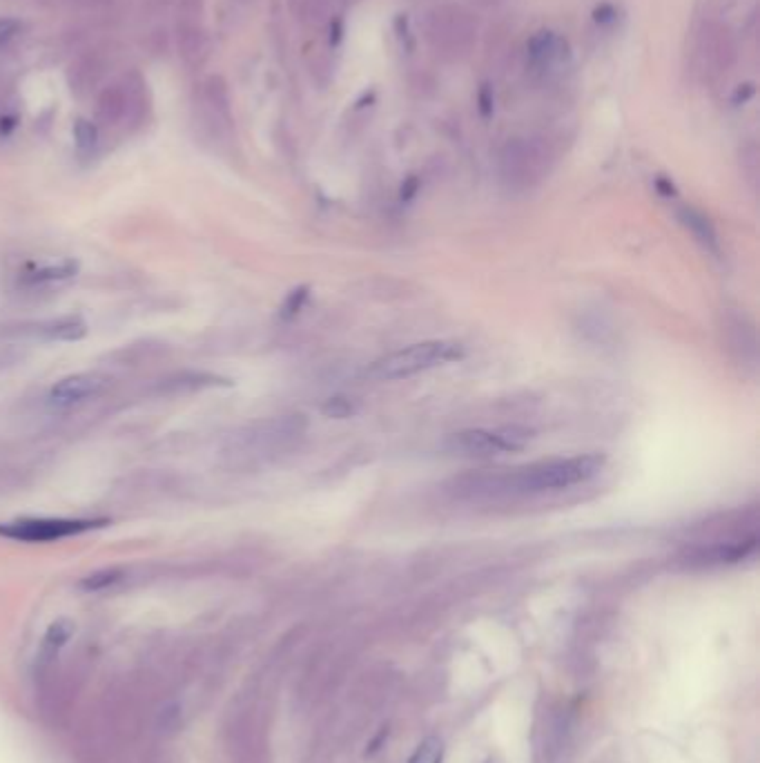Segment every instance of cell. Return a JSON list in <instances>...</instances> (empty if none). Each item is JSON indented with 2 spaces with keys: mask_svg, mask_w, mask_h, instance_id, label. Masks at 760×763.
Wrapping results in <instances>:
<instances>
[{
  "mask_svg": "<svg viewBox=\"0 0 760 763\" xmlns=\"http://www.w3.org/2000/svg\"><path fill=\"white\" fill-rule=\"evenodd\" d=\"M604 463H607V460L600 453L537 463L531 464V467L518 469L511 476L502 478V489L518 493H542L575 487V484H582L586 482V480L598 476V473L603 472Z\"/></svg>",
  "mask_w": 760,
  "mask_h": 763,
  "instance_id": "cell-1",
  "label": "cell"
},
{
  "mask_svg": "<svg viewBox=\"0 0 760 763\" xmlns=\"http://www.w3.org/2000/svg\"><path fill=\"white\" fill-rule=\"evenodd\" d=\"M464 358V347L453 339H431V342L413 344V347L395 350L386 358L377 359L370 367V376L375 380H404L417 373H426L431 368L444 367Z\"/></svg>",
  "mask_w": 760,
  "mask_h": 763,
  "instance_id": "cell-2",
  "label": "cell"
},
{
  "mask_svg": "<svg viewBox=\"0 0 760 763\" xmlns=\"http://www.w3.org/2000/svg\"><path fill=\"white\" fill-rule=\"evenodd\" d=\"M426 41L440 59L457 63L473 52L478 27L461 5H440L426 18Z\"/></svg>",
  "mask_w": 760,
  "mask_h": 763,
  "instance_id": "cell-3",
  "label": "cell"
},
{
  "mask_svg": "<svg viewBox=\"0 0 760 763\" xmlns=\"http://www.w3.org/2000/svg\"><path fill=\"white\" fill-rule=\"evenodd\" d=\"M109 525L108 518H21L3 522L0 536L21 542H54Z\"/></svg>",
  "mask_w": 760,
  "mask_h": 763,
  "instance_id": "cell-4",
  "label": "cell"
},
{
  "mask_svg": "<svg viewBox=\"0 0 760 763\" xmlns=\"http://www.w3.org/2000/svg\"><path fill=\"white\" fill-rule=\"evenodd\" d=\"M736 38L729 25L720 21H705L696 36V59L707 79L727 74L736 63Z\"/></svg>",
  "mask_w": 760,
  "mask_h": 763,
  "instance_id": "cell-5",
  "label": "cell"
},
{
  "mask_svg": "<svg viewBox=\"0 0 760 763\" xmlns=\"http://www.w3.org/2000/svg\"><path fill=\"white\" fill-rule=\"evenodd\" d=\"M545 166V150L528 138H513L502 150V172L508 181L536 179Z\"/></svg>",
  "mask_w": 760,
  "mask_h": 763,
  "instance_id": "cell-6",
  "label": "cell"
},
{
  "mask_svg": "<svg viewBox=\"0 0 760 763\" xmlns=\"http://www.w3.org/2000/svg\"><path fill=\"white\" fill-rule=\"evenodd\" d=\"M105 377L99 373H74V376L62 377L52 386L50 396H47V405L52 409H71L83 402L94 400L103 393Z\"/></svg>",
  "mask_w": 760,
  "mask_h": 763,
  "instance_id": "cell-7",
  "label": "cell"
},
{
  "mask_svg": "<svg viewBox=\"0 0 760 763\" xmlns=\"http://www.w3.org/2000/svg\"><path fill=\"white\" fill-rule=\"evenodd\" d=\"M527 52L533 67H537V70H553V67L562 65L569 59V43L560 33L542 30L527 43Z\"/></svg>",
  "mask_w": 760,
  "mask_h": 763,
  "instance_id": "cell-8",
  "label": "cell"
},
{
  "mask_svg": "<svg viewBox=\"0 0 760 763\" xmlns=\"http://www.w3.org/2000/svg\"><path fill=\"white\" fill-rule=\"evenodd\" d=\"M449 449L457 455H466V458H489V455L499 453L493 431L482 429H469L451 435Z\"/></svg>",
  "mask_w": 760,
  "mask_h": 763,
  "instance_id": "cell-9",
  "label": "cell"
},
{
  "mask_svg": "<svg viewBox=\"0 0 760 763\" xmlns=\"http://www.w3.org/2000/svg\"><path fill=\"white\" fill-rule=\"evenodd\" d=\"M33 333L47 342H79L88 335V321L81 315H62L59 320L36 324Z\"/></svg>",
  "mask_w": 760,
  "mask_h": 763,
  "instance_id": "cell-10",
  "label": "cell"
},
{
  "mask_svg": "<svg viewBox=\"0 0 760 763\" xmlns=\"http://www.w3.org/2000/svg\"><path fill=\"white\" fill-rule=\"evenodd\" d=\"M79 275V262L74 259H65L61 263H50V266H41L36 271L23 275V286H52V284H62V281H70Z\"/></svg>",
  "mask_w": 760,
  "mask_h": 763,
  "instance_id": "cell-11",
  "label": "cell"
},
{
  "mask_svg": "<svg viewBox=\"0 0 760 763\" xmlns=\"http://www.w3.org/2000/svg\"><path fill=\"white\" fill-rule=\"evenodd\" d=\"M74 630L76 627L70 618H59V621L52 623V625L47 627L45 638H43V656L52 659V656L59 654L61 647H65L67 641L74 636Z\"/></svg>",
  "mask_w": 760,
  "mask_h": 763,
  "instance_id": "cell-12",
  "label": "cell"
},
{
  "mask_svg": "<svg viewBox=\"0 0 760 763\" xmlns=\"http://www.w3.org/2000/svg\"><path fill=\"white\" fill-rule=\"evenodd\" d=\"M493 435L495 440H498L499 451H519L533 440V431L519 424L502 426V429L493 431Z\"/></svg>",
  "mask_w": 760,
  "mask_h": 763,
  "instance_id": "cell-13",
  "label": "cell"
},
{
  "mask_svg": "<svg viewBox=\"0 0 760 763\" xmlns=\"http://www.w3.org/2000/svg\"><path fill=\"white\" fill-rule=\"evenodd\" d=\"M682 217V224L687 225V228L691 230V233L696 234V237L700 239L705 246H714L716 243V234H714V228H711V224L707 222L705 217L698 213V210H691V208H685L680 213Z\"/></svg>",
  "mask_w": 760,
  "mask_h": 763,
  "instance_id": "cell-14",
  "label": "cell"
},
{
  "mask_svg": "<svg viewBox=\"0 0 760 763\" xmlns=\"http://www.w3.org/2000/svg\"><path fill=\"white\" fill-rule=\"evenodd\" d=\"M121 578H123V572L117 567L99 569V572L85 576V578L81 580V589H85V592H100V589L112 587V585L119 583Z\"/></svg>",
  "mask_w": 760,
  "mask_h": 763,
  "instance_id": "cell-15",
  "label": "cell"
},
{
  "mask_svg": "<svg viewBox=\"0 0 760 763\" xmlns=\"http://www.w3.org/2000/svg\"><path fill=\"white\" fill-rule=\"evenodd\" d=\"M321 414L333 420H346V417L357 414V402L348 396H333L321 405Z\"/></svg>",
  "mask_w": 760,
  "mask_h": 763,
  "instance_id": "cell-16",
  "label": "cell"
},
{
  "mask_svg": "<svg viewBox=\"0 0 760 763\" xmlns=\"http://www.w3.org/2000/svg\"><path fill=\"white\" fill-rule=\"evenodd\" d=\"M74 138L76 148L81 152H91L96 148V141H99V132H96V126L88 119H79L74 126Z\"/></svg>",
  "mask_w": 760,
  "mask_h": 763,
  "instance_id": "cell-17",
  "label": "cell"
},
{
  "mask_svg": "<svg viewBox=\"0 0 760 763\" xmlns=\"http://www.w3.org/2000/svg\"><path fill=\"white\" fill-rule=\"evenodd\" d=\"M442 752H444V748H442L440 739L428 737L420 743V748L408 763H442Z\"/></svg>",
  "mask_w": 760,
  "mask_h": 763,
  "instance_id": "cell-18",
  "label": "cell"
},
{
  "mask_svg": "<svg viewBox=\"0 0 760 763\" xmlns=\"http://www.w3.org/2000/svg\"><path fill=\"white\" fill-rule=\"evenodd\" d=\"M297 3H299L301 18L315 23V25L328 18V0H297Z\"/></svg>",
  "mask_w": 760,
  "mask_h": 763,
  "instance_id": "cell-19",
  "label": "cell"
},
{
  "mask_svg": "<svg viewBox=\"0 0 760 763\" xmlns=\"http://www.w3.org/2000/svg\"><path fill=\"white\" fill-rule=\"evenodd\" d=\"M308 300V288L301 286V288H295V291L290 292V295L286 297V301H283L281 306V318L283 320H290L295 318L297 313H299L301 309H304V301Z\"/></svg>",
  "mask_w": 760,
  "mask_h": 763,
  "instance_id": "cell-20",
  "label": "cell"
},
{
  "mask_svg": "<svg viewBox=\"0 0 760 763\" xmlns=\"http://www.w3.org/2000/svg\"><path fill=\"white\" fill-rule=\"evenodd\" d=\"M18 21L14 18H0V45H5L7 41H12L14 33L18 32Z\"/></svg>",
  "mask_w": 760,
  "mask_h": 763,
  "instance_id": "cell-21",
  "label": "cell"
},
{
  "mask_svg": "<svg viewBox=\"0 0 760 763\" xmlns=\"http://www.w3.org/2000/svg\"><path fill=\"white\" fill-rule=\"evenodd\" d=\"M615 16H618V14H615V9L611 7V5H600V7L595 9V23H598V25H611V23L615 21Z\"/></svg>",
  "mask_w": 760,
  "mask_h": 763,
  "instance_id": "cell-22",
  "label": "cell"
},
{
  "mask_svg": "<svg viewBox=\"0 0 760 763\" xmlns=\"http://www.w3.org/2000/svg\"><path fill=\"white\" fill-rule=\"evenodd\" d=\"M480 103H482V112L484 114H490V100H489V92L484 90L482 94H480Z\"/></svg>",
  "mask_w": 760,
  "mask_h": 763,
  "instance_id": "cell-23",
  "label": "cell"
},
{
  "mask_svg": "<svg viewBox=\"0 0 760 763\" xmlns=\"http://www.w3.org/2000/svg\"><path fill=\"white\" fill-rule=\"evenodd\" d=\"M406 186H408V188H406V192H402V196H404V199H411L413 192L417 190V179H411Z\"/></svg>",
  "mask_w": 760,
  "mask_h": 763,
  "instance_id": "cell-24",
  "label": "cell"
},
{
  "mask_svg": "<svg viewBox=\"0 0 760 763\" xmlns=\"http://www.w3.org/2000/svg\"><path fill=\"white\" fill-rule=\"evenodd\" d=\"M658 190H662L665 192V195H673V186L670 184V181H658Z\"/></svg>",
  "mask_w": 760,
  "mask_h": 763,
  "instance_id": "cell-25",
  "label": "cell"
}]
</instances>
